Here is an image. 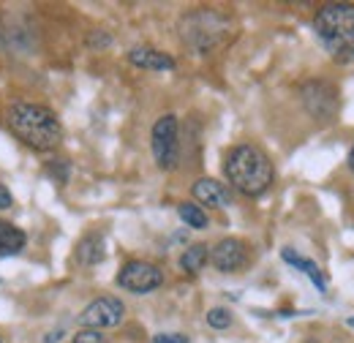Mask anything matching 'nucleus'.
<instances>
[{
  "label": "nucleus",
  "instance_id": "1",
  "mask_svg": "<svg viewBox=\"0 0 354 343\" xmlns=\"http://www.w3.org/2000/svg\"><path fill=\"white\" fill-rule=\"evenodd\" d=\"M8 126L17 133V139H22L28 147L33 150H55L63 139V126L57 120V115L44 106V104H14L8 109Z\"/></svg>",
  "mask_w": 354,
  "mask_h": 343
},
{
  "label": "nucleus",
  "instance_id": "2",
  "mask_svg": "<svg viewBox=\"0 0 354 343\" xmlns=\"http://www.w3.org/2000/svg\"><path fill=\"white\" fill-rule=\"evenodd\" d=\"M226 180L243 194V196H262L272 185V164L265 153L254 145H237L229 150L223 161Z\"/></svg>",
  "mask_w": 354,
  "mask_h": 343
},
{
  "label": "nucleus",
  "instance_id": "3",
  "mask_svg": "<svg viewBox=\"0 0 354 343\" xmlns=\"http://www.w3.org/2000/svg\"><path fill=\"white\" fill-rule=\"evenodd\" d=\"M313 30L338 63L354 60V3H327L313 17Z\"/></svg>",
  "mask_w": 354,
  "mask_h": 343
},
{
  "label": "nucleus",
  "instance_id": "4",
  "mask_svg": "<svg viewBox=\"0 0 354 343\" xmlns=\"http://www.w3.org/2000/svg\"><path fill=\"white\" fill-rule=\"evenodd\" d=\"M232 30V22L218 14V11H210V8H199V11H191L183 17L180 22V36L183 41L188 44L194 52L199 55H207L213 52L216 46H221L226 41Z\"/></svg>",
  "mask_w": 354,
  "mask_h": 343
},
{
  "label": "nucleus",
  "instance_id": "5",
  "mask_svg": "<svg viewBox=\"0 0 354 343\" xmlns=\"http://www.w3.org/2000/svg\"><path fill=\"white\" fill-rule=\"evenodd\" d=\"M150 147L158 169L172 172L180 161V126L175 115H161L150 133Z\"/></svg>",
  "mask_w": 354,
  "mask_h": 343
},
{
  "label": "nucleus",
  "instance_id": "6",
  "mask_svg": "<svg viewBox=\"0 0 354 343\" xmlns=\"http://www.w3.org/2000/svg\"><path fill=\"white\" fill-rule=\"evenodd\" d=\"M303 104L308 109V115L319 123H327L338 115V106H341V98H338V87L333 82H324V80H310L303 85Z\"/></svg>",
  "mask_w": 354,
  "mask_h": 343
},
{
  "label": "nucleus",
  "instance_id": "7",
  "mask_svg": "<svg viewBox=\"0 0 354 343\" xmlns=\"http://www.w3.org/2000/svg\"><path fill=\"white\" fill-rule=\"evenodd\" d=\"M161 284H164V272L156 264L142 261V259L126 261L118 272V286L131 292V295H147V292L158 289Z\"/></svg>",
  "mask_w": 354,
  "mask_h": 343
},
{
  "label": "nucleus",
  "instance_id": "8",
  "mask_svg": "<svg viewBox=\"0 0 354 343\" xmlns=\"http://www.w3.org/2000/svg\"><path fill=\"white\" fill-rule=\"evenodd\" d=\"M126 316V305L118 300V297H98L93 300L80 313V324L85 330H109V327H118Z\"/></svg>",
  "mask_w": 354,
  "mask_h": 343
},
{
  "label": "nucleus",
  "instance_id": "9",
  "mask_svg": "<svg viewBox=\"0 0 354 343\" xmlns=\"http://www.w3.org/2000/svg\"><path fill=\"white\" fill-rule=\"evenodd\" d=\"M210 261L216 264L218 272H240L248 264V248L237 237H223L210 251Z\"/></svg>",
  "mask_w": 354,
  "mask_h": 343
},
{
  "label": "nucleus",
  "instance_id": "10",
  "mask_svg": "<svg viewBox=\"0 0 354 343\" xmlns=\"http://www.w3.org/2000/svg\"><path fill=\"white\" fill-rule=\"evenodd\" d=\"M191 191H194V199H196L199 205H207V207H229V205H232L229 188H226L223 183H218V180H213V177L196 180Z\"/></svg>",
  "mask_w": 354,
  "mask_h": 343
},
{
  "label": "nucleus",
  "instance_id": "11",
  "mask_svg": "<svg viewBox=\"0 0 354 343\" xmlns=\"http://www.w3.org/2000/svg\"><path fill=\"white\" fill-rule=\"evenodd\" d=\"M129 60L136 68H147V71H172L175 68V57H169L167 52H158L153 46H133L129 52Z\"/></svg>",
  "mask_w": 354,
  "mask_h": 343
},
{
  "label": "nucleus",
  "instance_id": "12",
  "mask_svg": "<svg viewBox=\"0 0 354 343\" xmlns=\"http://www.w3.org/2000/svg\"><path fill=\"white\" fill-rule=\"evenodd\" d=\"M281 259H283V261H289V264H295L300 272H306L310 281H313V286H316L322 295L327 292V278L322 275V270H319V264H316V261H310V259L295 254L292 248H283V251H281Z\"/></svg>",
  "mask_w": 354,
  "mask_h": 343
},
{
  "label": "nucleus",
  "instance_id": "13",
  "mask_svg": "<svg viewBox=\"0 0 354 343\" xmlns=\"http://www.w3.org/2000/svg\"><path fill=\"white\" fill-rule=\"evenodd\" d=\"M25 243H28L25 232L0 218V257H17L25 248Z\"/></svg>",
  "mask_w": 354,
  "mask_h": 343
},
{
  "label": "nucleus",
  "instance_id": "14",
  "mask_svg": "<svg viewBox=\"0 0 354 343\" xmlns=\"http://www.w3.org/2000/svg\"><path fill=\"white\" fill-rule=\"evenodd\" d=\"M106 257V251H104V237L98 234V232H90L85 234L82 240H80V245H77V259L82 261V264H98V261H104Z\"/></svg>",
  "mask_w": 354,
  "mask_h": 343
},
{
  "label": "nucleus",
  "instance_id": "15",
  "mask_svg": "<svg viewBox=\"0 0 354 343\" xmlns=\"http://www.w3.org/2000/svg\"><path fill=\"white\" fill-rule=\"evenodd\" d=\"M207 261H210V251H207V245H205V243H196V245L185 248V254L180 257V267H183L185 272L196 275V272H202V270H205V264H207Z\"/></svg>",
  "mask_w": 354,
  "mask_h": 343
},
{
  "label": "nucleus",
  "instance_id": "16",
  "mask_svg": "<svg viewBox=\"0 0 354 343\" xmlns=\"http://www.w3.org/2000/svg\"><path fill=\"white\" fill-rule=\"evenodd\" d=\"M177 213L180 218L185 221V226H194V229H207V213L199 207V205H194V202H183L180 207H177Z\"/></svg>",
  "mask_w": 354,
  "mask_h": 343
},
{
  "label": "nucleus",
  "instance_id": "17",
  "mask_svg": "<svg viewBox=\"0 0 354 343\" xmlns=\"http://www.w3.org/2000/svg\"><path fill=\"white\" fill-rule=\"evenodd\" d=\"M207 324L213 330H226L232 324V313L226 308H213V310H207Z\"/></svg>",
  "mask_w": 354,
  "mask_h": 343
},
{
  "label": "nucleus",
  "instance_id": "18",
  "mask_svg": "<svg viewBox=\"0 0 354 343\" xmlns=\"http://www.w3.org/2000/svg\"><path fill=\"white\" fill-rule=\"evenodd\" d=\"M71 343H106V335H101L98 330H82V333L74 335Z\"/></svg>",
  "mask_w": 354,
  "mask_h": 343
},
{
  "label": "nucleus",
  "instance_id": "19",
  "mask_svg": "<svg viewBox=\"0 0 354 343\" xmlns=\"http://www.w3.org/2000/svg\"><path fill=\"white\" fill-rule=\"evenodd\" d=\"M153 343H188L185 335H180V333H161V335H156Z\"/></svg>",
  "mask_w": 354,
  "mask_h": 343
},
{
  "label": "nucleus",
  "instance_id": "20",
  "mask_svg": "<svg viewBox=\"0 0 354 343\" xmlns=\"http://www.w3.org/2000/svg\"><path fill=\"white\" fill-rule=\"evenodd\" d=\"M14 205V196H11V191L6 188V185H0V210H8Z\"/></svg>",
  "mask_w": 354,
  "mask_h": 343
},
{
  "label": "nucleus",
  "instance_id": "21",
  "mask_svg": "<svg viewBox=\"0 0 354 343\" xmlns=\"http://www.w3.org/2000/svg\"><path fill=\"white\" fill-rule=\"evenodd\" d=\"M60 338H63V333H49L44 338V343H60Z\"/></svg>",
  "mask_w": 354,
  "mask_h": 343
},
{
  "label": "nucleus",
  "instance_id": "22",
  "mask_svg": "<svg viewBox=\"0 0 354 343\" xmlns=\"http://www.w3.org/2000/svg\"><path fill=\"white\" fill-rule=\"evenodd\" d=\"M349 167H352V172H354V145H352V150H349Z\"/></svg>",
  "mask_w": 354,
  "mask_h": 343
},
{
  "label": "nucleus",
  "instance_id": "23",
  "mask_svg": "<svg viewBox=\"0 0 354 343\" xmlns=\"http://www.w3.org/2000/svg\"><path fill=\"white\" fill-rule=\"evenodd\" d=\"M349 327H354V316H352V319H349Z\"/></svg>",
  "mask_w": 354,
  "mask_h": 343
},
{
  "label": "nucleus",
  "instance_id": "24",
  "mask_svg": "<svg viewBox=\"0 0 354 343\" xmlns=\"http://www.w3.org/2000/svg\"><path fill=\"white\" fill-rule=\"evenodd\" d=\"M0 343H3V341H0Z\"/></svg>",
  "mask_w": 354,
  "mask_h": 343
}]
</instances>
